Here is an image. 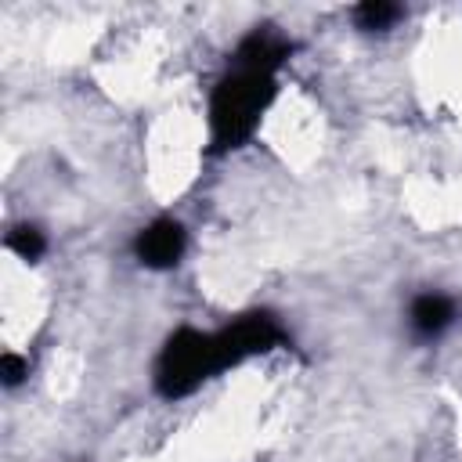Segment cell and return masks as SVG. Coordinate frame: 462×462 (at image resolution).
I'll list each match as a JSON object with an SVG mask.
<instances>
[{"mask_svg": "<svg viewBox=\"0 0 462 462\" xmlns=\"http://www.w3.org/2000/svg\"><path fill=\"white\" fill-rule=\"evenodd\" d=\"M274 94L278 83L271 72L231 69L209 94V152L224 155L242 148L260 126V116L267 112Z\"/></svg>", "mask_w": 462, "mask_h": 462, "instance_id": "obj_1", "label": "cell"}, {"mask_svg": "<svg viewBox=\"0 0 462 462\" xmlns=\"http://www.w3.org/2000/svg\"><path fill=\"white\" fill-rule=\"evenodd\" d=\"M220 354H217V339L213 332H199V328H177L155 361V390L166 401H180L188 393H195L206 379L220 375Z\"/></svg>", "mask_w": 462, "mask_h": 462, "instance_id": "obj_2", "label": "cell"}, {"mask_svg": "<svg viewBox=\"0 0 462 462\" xmlns=\"http://www.w3.org/2000/svg\"><path fill=\"white\" fill-rule=\"evenodd\" d=\"M217 339V354H220V368H235L242 365L245 357H256V354H271L274 346L285 343V328L278 325L274 314L267 310H249V314H238L231 325H224L220 332H213Z\"/></svg>", "mask_w": 462, "mask_h": 462, "instance_id": "obj_3", "label": "cell"}, {"mask_svg": "<svg viewBox=\"0 0 462 462\" xmlns=\"http://www.w3.org/2000/svg\"><path fill=\"white\" fill-rule=\"evenodd\" d=\"M184 249H188V235H184V227H180L177 220H170V217L152 220V224L141 227L137 238H134V256H137V263H144V267H152V271L177 267L180 256H184Z\"/></svg>", "mask_w": 462, "mask_h": 462, "instance_id": "obj_4", "label": "cell"}, {"mask_svg": "<svg viewBox=\"0 0 462 462\" xmlns=\"http://www.w3.org/2000/svg\"><path fill=\"white\" fill-rule=\"evenodd\" d=\"M289 54H292V43L282 32H274L271 25H256L235 47V69H253V72H271L274 76L285 65Z\"/></svg>", "mask_w": 462, "mask_h": 462, "instance_id": "obj_5", "label": "cell"}, {"mask_svg": "<svg viewBox=\"0 0 462 462\" xmlns=\"http://www.w3.org/2000/svg\"><path fill=\"white\" fill-rule=\"evenodd\" d=\"M411 328L422 339H437L451 321H455V300H448L444 292H419L411 300Z\"/></svg>", "mask_w": 462, "mask_h": 462, "instance_id": "obj_6", "label": "cell"}, {"mask_svg": "<svg viewBox=\"0 0 462 462\" xmlns=\"http://www.w3.org/2000/svg\"><path fill=\"white\" fill-rule=\"evenodd\" d=\"M4 245H7L18 260H25V263H36V260L47 253V238H43V231L32 227V224H18V227H11L7 238H4Z\"/></svg>", "mask_w": 462, "mask_h": 462, "instance_id": "obj_7", "label": "cell"}, {"mask_svg": "<svg viewBox=\"0 0 462 462\" xmlns=\"http://www.w3.org/2000/svg\"><path fill=\"white\" fill-rule=\"evenodd\" d=\"M401 18V7L397 4H386V0H365L354 7V22L368 32H386L393 22Z\"/></svg>", "mask_w": 462, "mask_h": 462, "instance_id": "obj_8", "label": "cell"}, {"mask_svg": "<svg viewBox=\"0 0 462 462\" xmlns=\"http://www.w3.org/2000/svg\"><path fill=\"white\" fill-rule=\"evenodd\" d=\"M25 375H29V361L22 354H14V350H4L0 354V383L4 386H18V383H25Z\"/></svg>", "mask_w": 462, "mask_h": 462, "instance_id": "obj_9", "label": "cell"}]
</instances>
